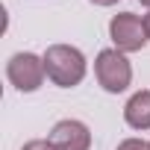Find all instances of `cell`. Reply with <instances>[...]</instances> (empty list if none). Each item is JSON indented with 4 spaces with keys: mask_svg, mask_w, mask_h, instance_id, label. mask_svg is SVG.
<instances>
[{
    "mask_svg": "<svg viewBox=\"0 0 150 150\" xmlns=\"http://www.w3.org/2000/svg\"><path fill=\"white\" fill-rule=\"evenodd\" d=\"M44 71L47 80L59 88H74L86 80L88 74V59L80 47L74 44H50L44 53Z\"/></svg>",
    "mask_w": 150,
    "mask_h": 150,
    "instance_id": "obj_1",
    "label": "cell"
},
{
    "mask_svg": "<svg viewBox=\"0 0 150 150\" xmlns=\"http://www.w3.org/2000/svg\"><path fill=\"white\" fill-rule=\"evenodd\" d=\"M94 77L106 94H124L132 86V62L127 59V53L106 47L94 56Z\"/></svg>",
    "mask_w": 150,
    "mask_h": 150,
    "instance_id": "obj_2",
    "label": "cell"
},
{
    "mask_svg": "<svg viewBox=\"0 0 150 150\" xmlns=\"http://www.w3.org/2000/svg\"><path fill=\"white\" fill-rule=\"evenodd\" d=\"M6 77L15 86V91L21 94H33L44 86L47 80V71H44V56L30 53V50H18L9 56L6 62Z\"/></svg>",
    "mask_w": 150,
    "mask_h": 150,
    "instance_id": "obj_3",
    "label": "cell"
},
{
    "mask_svg": "<svg viewBox=\"0 0 150 150\" xmlns=\"http://www.w3.org/2000/svg\"><path fill=\"white\" fill-rule=\"evenodd\" d=\"M109 38L115 44V50L121 53H138L147 47V30H144V18L132 15V12H118L109 18Z\"/></svg>",
    "mask_w": 150,
    "mask_h": 150,
    "instance_id": "obj_4",
    "label": "cell"
},
{
    "mask_svg": "<svg viewBox=\"0 0 150 150\" xmlns=\"http://www.w3.org/2000/svg\"><path fill=\"white\" fill-rule=\"evenodd\" d=\"M50 144L56 150H91V129L80 118H62L50 129Z\"/></svg>",
    "mask_w": 150,
    "mask_h": 150,
    "instance_id": "obj_5",
    "label": "cell"
},
{
    "mask_svg": "<svg viewBox=\"0 0 150 150\" xmlns=\"http://www.w3.org/2000/svg\"><path fill=\"white\" fill-rule=\"evenodd\" d=\"M124 121H127L129 129H138V132L150 129V88L135 91L124 103Z\"/></svg>",
    "mask_w": 150,
    "mask_h": 150,
    "instance_id": "obj_6",
    "label": "cell"
},
{
    "mask_svg": "<svg viewBox=\"0 0 150 150\" xmlns=\"http://www.w3.org/2000/svg\"><path fill=\"white\" fill-rule=\"evenodd\" d=\"M115 150H150V141H144V138H135V135H132V138H124Z\"/></svg>",
    "mask_w": 150,
    "mask_h": 150,
    "instance_id": "obj_7",
    "label": "cell"
},
{
    "mask_svg": "<svg viewBox=\"0 0 150 150\" xmlns=\"http://www.w3.org/2000/svg\"><path fill=\"white\" fill-rule=\"evenodd\" d=\"M21 150H56V147L50 144V138H33V141H27Z\"/></svg>",
    "mask_w": 150,
    "mask_h": 150,
    "instance_id": "obj_8",
    "label": "cell"
},
{
    "mask_svg": "<svg viewBox=\"0 0 150 150\" xmlns=\"http://www.w3.org/2000/svg\"><path fill=\"white\" fill-rule=\"evenodd\" d=\"M88 3H94V6H115L118 0H88Z\"/></svg>",
    "mask_w": 150,
    "mask_h": 150,
    "instance_id": "obj_9",
    "label": "cell"
},
{
    "mask_svg": "<svg viewBox=\"0 0 150 150\" xmlns=\"http://www.w3.org/2000/svg\"><path fill=\"white\" fill-rule=\"evenodd\" d=\"M144 30H147V38H150V9H147V15H144Z\"/></svg>",
    "mask_w": 150,
    "mask_h": 150,
    "instance_id": "obj_10",
    "label": "cell"
},
{
    "mask_svg": "<svg viewBox=\"0 0 150 150\" xmlns=\"http://www.w3.org/2000/svg\"><path fill=\"white\" fill-rule=\"evenodd\" d=\"M138 3H141V6H147V9H150V0H138Z\"/></svg>",
    "mask_w": 150,
    "mask_h": 150,
    "instance_id": "obj_11",
    "label": "cell"
}]
</instances>
